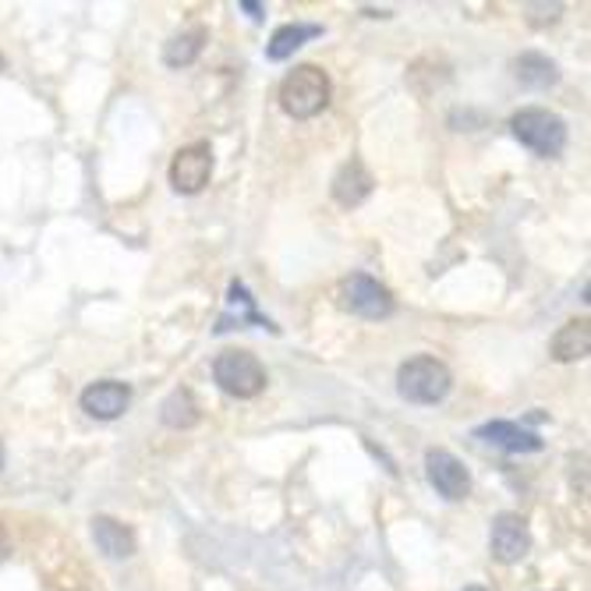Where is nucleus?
<instances>
[{
	"label": "nucleus",
	"mask_w": 591,
	"mask_h": 591,
	"mask_svg": "<svg viewBox=\"0 0 591 591\" xmlns=\"http://www.w3.org/2000/svg\"><path fill=\"white\" fill-rule=\"evenodd\" d=\"M333 96V82L323 67L315 64H298L291 75L280 82V107L294 121H312L326 107Z\"/></svg>",
	"instance_id": "1"
},
{
	"label": "nucleus",
	"mask_w": 591,
	"mask_h": 591,
	"mask_svg": "<svg viewBox=\"0 0 591 591\" xmlns=\"http://www.w3.org/2000/svg\"><path fill=\"white\" fill-rule=\"evenodd\" d=\"M453 386V373L447 362L432 358V354H415L397 368V394L408 404H439L447 400Z\"/></svg>",
	"instance_id": "2"
},
{
	"label": "nucleus",
	"mask_w": 591,
	"mask_h": 591,
	"mask_svg": "<svg viewBox=\"0 0 591 591\" xmlns=\"http://www.w3.org/2000/svg\"><path fill=\"white\" fill-rule=\"evenodd\" d=\"M511 131H514V139L531 149L535 157H560L563 149H567V121L560 114H552L546 107H525V110H517L511 117Z\"/></svg>",
	"instance_id": "3"
},
{
	"label": "nucleus",
	"mask_w": 591,
	"mask_h": 591,
	"mask_svg": "<svg viewBox=\"0 0 591 591\" xmlns=\"http://www.w3.org/2000/svg\"><path fill=\"white\" fill-rule=\"evenodd\" d=\"M213 379L224 394L238 397V400H251L266 390V368L251 351H224L213 362Z\"/></svg>",
	"instance_id": "4"
},
{
	"label": "nucleus",
	"mask_w": 591,
	"mask_h": 591,
	"mask_svg": "<svg viewBox=\"0 0 591 591\" xmlns=\"http://www.w3.org/2000/svg\"><path fill=\"white\" fill-rule=\"evenodd\" d=\"M341 305L351 315H362V319H390L397 301L390 294V287L379 283L376 277L368 273H351L341 283Z\"/></svg>",
	"instance_id": "5"
},
{
	"label": "nucleus",
	"mask_w": 591,
	"mask_h": 591,
	"mask_svg": "<svg viewBox=\"0 0 591 591\" xmlns=\"http://www.w3.org/2000/svg\"><path fill=\"white\" fill-rule=\"evenodd\" d=\"M488 552L493 560L499 563H520L525 556L531 552V528L528 520L514 514V511H503L493 517V528H488Z\"/></svg>",
	"instance_id": "6"
},
{
	"label": "nucleus",
	"mask_w": 591,
	"mask_h": 591,
	"mask_svg": "<svg viewBox=\"0 0 591 591\" xmlns=\"http://www.w3.org/2000/svg\"><path fill=\"white\" fill-rule=\"evenodd\" d=\"M213 178V149L209 142L181 146L171 160V184L178 195H198Z\"/></svg>",
	"instance_id": "7"
},
{
	"label": "nucleus",
	"mask_w": 591,
	"mask_h": 591,
	"mask_svg": "<svg viewBox=\"0 0 591 591\" xmlns=\"http://www.w3.org/2000/svg\"><path fill=\"white\" fill-rule=\"evenodd\" d=\"M426 475L436 493L450 503H461L471 496V471L464 468L461 458H453V453L443 447H432L426 453Z\"/></svg>",
	"instance_id": "8"
},
{
	"label": "nucleus",
	"mask_w": 591,
	"mask_h": 591,
	"mask_svg": "<svg viewBox=\"0 0 591 591\" xmlns=\"http://www.w3.org/2000/svg\"><path fill=\"white\" fill-rule=\"evenodd\" d=\"M131 404V386L121 379H99L82 390V411L96 421H114L128 411Z\"/></svg>",
	"instance_id": "9"
},
{
	"label": "nucleus",
	"mask_w": 591,
	"mask_h": 591,
	"mask_svg": "<svg viewBox=\"0 0 591 591\" xmlns=\"http://www.w3.org/2000/svg\"><path fill=\"white\" fill-rule=\"evenodd\" d=\"M475 439H482L488 447H499L506 453H538L546 447L542 436L517 426V421H485V426L475 429Z\"/></svg>",
	"instance_id": "10"
},
{
	"label": "nucleus",
	"mask_w": 591,
	"mask_h": 591,
	"mask_svg": "<svg viewBox=\"0 0 591 591\" xmlns=\"http://www.w3.org/2000/svg\"><path fill=\"white\" fill-rule=\"evenodd\" d=\"M333 198L341 202V206L354 209V206H362V202L373 195L376 189V178L368 174V166L358 160V157H351L347 163H341V171L333 174Z\"/></svg>",
	"instance_id": "11"
},
{
	"label": "nucleus",
	"mask_w": 591,
	"mask_h": 591,
	"mask_svg": "<svg viewBox=\"0 0 591 591\" xmlns=\"http://www.w3.org/2000/svg\"><path fill=\"white\" fill-rule=\"evenodd\" d=\"M89 525H93V542L107 560H128V556H135V546L139 542H135V531L125 520H117L110 514H96Z\"/></svg>",
	"instance_id": "12"
},
{
	"label": "nucleus",
	"mask_w": 591,
	"mask_h": 591,
	"mask_svg": "<svg viewBox=\"0 0 591 591\" xmlns=\"http://www.w3.org/2000/svg\"><path fill=\"white\" fill-rule=\"evenodd\" d=\"M230 298V312L219 319L216 323V333H227V330H234V326H266V330H273L277 333V326L269 323V319L256 309V298L248 294V287L241 283V280H230V291H227Z\"/></svg>",
	"instance_id": "13"
},
{
	"label": "nucleus",
	"mask_w": 591,
	"mask_h": 591,
	"mask_svg": "<svg viewBox=\"0 0 591 591\" xmlns=\"http://www.w3.org/2000/svg\"><path fill=\"white\" fill-rule=\"evenodd\" d=\"M514 75L525 89L542 93V89H552L556 82H560V64L546 54H538V50H525V54L514 61Z\"/></svg>",
	"instance_id": "14"
},
{
	"label": "nucleus",
	"mask_w": 591,
	"mask_h": 591,
	"mask_svg": "<svg viewBox=\"0 0 591 591\" xmlns=\"http://www.w3.org/2000/svg\"><path fill=\"white\" fill-rule=\"evenodd\" d=\"M588 351H591V323L588 319H570V323H563L560 330H556L552 344H549V354L563 365L588 358Z\"/></svg>",
	"instance_id": "15"
},
{
	"label": "nucleus",
	"mask_w": 591,
	"mask_h": 591,
	"mask_svg": "<svg viewBox=\"0 0 591 591\" xmlns=\"http://www.w3.org/2000/svg\"><path fill=\"white\" fill-rule=\"evenodd\" d=\"M315 36H323V25H312V22H287L280 25L273 36H269L266 43V57L269 61H287V57H294L301 46H305L309 40Z\"/></svg>",
	"instance_id": "16"
},
{
	"label": "nucleus",
	"mask_w": 591,
	"mask_h": 591,
	"mask_svg": "<svg viewBox=\"0 0 591 591\" xmlns=\"http://www.w3.org/2000/svg\"><path fill=\"white\" fill-rule=\"evenodd\" d=\"M206 40H209L206 25H192V29L174 32V36L163 43V64L166 67H189V64H195L202 50H206Z\"/></svg>",
	"instance_id": "17"
},
{
	"label": "nucleus",
	"mask_w": 591,
	"mask_h": 591,
	"mask_svg": "<svg viewBox=\"0 0 591 591\" xmlns=\"http://www.w3.org/2000/svg\"><path fill=\"white\" fill-rule=\"evenodd\" d=\"M160 418H163L166 429H181L184 432V429H195L202 421V408H198V400H195L192 390L178 386V390L160 404Z\"/></svg>",
	"instance_id": "18"
},
{
	"label": "nucleus",
	"mask_w": 591,
	"mask_h": 591,
	"mask_svg": "<svg viewBox=\"0 0 591 591\" xmlns=\"http://www.w3.org/2000/svg\"><path fill=\"white\" fill-rule=\"evenodd\" d=\"M238 8L248 11V19H251V22H262V14H266V4H256V0H241Z\"/></svg>",
	"instance_id": "19"
},
{
	"label": "nucleus",
	"mask_w": 591,
	"mask_h": 591,
	"mask_svg": "<svg viewBox=\"0 0 591 591\" xmlns=\"http://www.w3.org/2000/svg\"><path fill=\"white\" fill-rule=\"evenodd\" d=\"M8 552H11V538H8V531L0 528V563L8 560Z\"/></svg>",
	"instance_id": "20"
},
{
	"label": "nucleus",
	"mask_w": 591,
	"mask_h": 591,
	"mask_svg": "<svg viewBox=\"0 0 591 591\" xmlns=\"http://www.w3.org/2000/svg\"><path fill=\"white\" fill-rule=\"evenodd\" d=\"M464 591H485L482 584H471V588H464Z\"/></svg>",
	"instance_id": "21"
},
{
	"label": "nucleus",
	"mask_w": 591,
	"mask_h": 591,
	"mask_svg": "<svg viewBox=\"0 0 591 591\" xmlns=\"http://www.w3.org/2000/svg\"><path fill=\"white\" fill-rule=\"evenodd\" d=\"M0 468H4V447H0Z\"/></svg>",
	"instance_id": "22"
},
{
	"label": "nucleus",
	"mask_w": 591,
	"mask_h": 591,
	"mask_svg": "<svg viewBox=\"0 0 591 591\" xmlns=\"http://www.w3.org/2000/svg\"><path fill=\"white\" fill-rule=\"evenodd\" d=\"M0 67H4V61H0Z\"/></svg>",
	"instance_id": "23"
}]
</instances>
